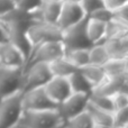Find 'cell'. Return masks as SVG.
I'll return each mask as SVG.
<instances>
[{
	"label": "cell",
	"mask_w": 128,
	"mask_h": 128,
	"mask_svg": "<svg viewBox=\"0 0 128 128\" xmlns=\"http://www.w3.org/2000/svg\"><path fill=\"white\" fill-rule=\"evenodd\" d=\"M63 117L58 108L43 110H24L19 125L25 128H63Z\"/></svg>",
	"instance_id": "6da1fadb"
},
{
	"label": "cell",
	"mask_w": 128,
	"mask_h": 128,
	"mask_svg": "<svg viewBox=\"0 0 128 128\" xmlns=\"http://www.w3.org/2000/svg\"><path fill=\"white\" fill-rule=\"evenodd\" d=\"M104 7L109 8L110 10H116V9L120 8L122 6L126 4L128 2V0H104Z\"/></svg>",
	"instance_id": "f1b7e54d"
},
{
	"label": "cell",
	"mask_w": 128,
	"mask_h": 128,
	"mask_svg": "<svg viewBox=\"0 0 128 128\" xmlns=\"http://www.w3.org/2000/svg\"><path fill=\"white\" fill-rule=\"evenodd\" d=\"M44 90L50 99L58 106L72 93L68 78L63 76H52L44 86Z\"/></svg>",
	"instance_id": "7c38bea8"
},
{
	"label": "cell",
	"mask_w": 128,
	"mask_h": 128,
	"mask_svg": "<svg viewBox=\"0 0 128 128\" xmlns=\"http://www.w3.org/2000/svg\"><path fill=\"white\" fill-rule=\"evenodd\" d=\"M65 55V46L62 40H48L37 45L33 48L25 68L37 62L50 63Z\"/></svg>",
	"instance_id": "5b68a950"
},
{
	"label": "cell",
	"mask_w": 128,
	"mask_h": 128,
	"mask_svg": "<svg viewBox=\"0 0 128 128\" xmlns=\"http://www.w3.org/2000/svg\"><path fill=\"white\" fill-rule=\"evenodd\" d=\"M88 17L94 18V19L101 20V22H108L114 18V11L110 10L109 8H107V7H101V8L89 14Z\"/></svg>",
	"instance_id": "484cf974"
},
{
	"label": "cell",
	"mask_w": 128,
	"mask_h": 128,
	"mask_svg": "<svg viewBox=\"0 0 128 128\" xmlns=\"http://www.w3.org/2000/svg\"><path fill=\"white\" fill-rule=\"evenodd\" d=\"M65 56L75 68H81L89 64V47H81V48L65 50Z\"/></svg>",
	"instance_id": "44dd1931"
},
{
	"label": "cell",
	"mask_w": 128,
	"mask_h": 128,
	"mask_svg": "<svg viewBox=\"0 0 128 128\" xmlns=\"http://www.w3.org/2000/svg\"><path fill=\"white\" fill-rule=\"evenodd\" d=\"M81 6L83 8L84 12L86 14V16L89 14H91L92 11L97 10V9L104 7V0H81Z\"/></svg>",
	"instance_id": "4316f807"
},
{
	"label": "cell",
	"mask_w": 128,
	"mask_h": 128,
	"mask_svg": "<svg viewBox=\"0 0 128 128\" xmlns=\"http://www.w3.org/2000/svg\"><path fill=\"white\" fill-rule=\"evenodd\" d=\"M92 128H114V126H110V125H104V124H94V122H93Z\"/></svg>",
	"instance_id": "4dcf8cb0"
},
{
	"label": "cell",
	"mask_w": 128,
	"mask_h": 128,
	"mask_svg": "<svg viewBox=\"0 0 128 128\" xmlns=\"http://www.w3.org/2000/svg\"><path fill=\"white\" fill-rule=\"evenodd\" d=\"M17 7L16 0H0V17L7 15Z\"/></svg>",
	"instance_id": "83f0119b"
},
{
	"label": "cell",
	"mask_w": 128,
	"mask_h": 128,
	"mask_svg": "<svg viewBox=\"0 0 128 128\" xmlns=\"http://www.w3.org/2000/svg\"><path fill=\"white\" fill-rule=\"evenodd\" d=\"M109 58H110V54L104 42L93 44L89 47V63L96 65H104Z\"/></svg>",
	"instance_id": "ffe728a7"
},
{
	"label": "cell",
	"mask_w": 128,
	"mask_h": 128,
	"mask_svg": "<svg viewBox=\"0 0 128 128\" xmlns=\"http://www.w3.org/2000/svg\"><path fill=\"white\" fill-rule=\"evenodd\" d=\"M26 36L30 43L32 47L42 44L48 40H62L63 30L56 24L36 20L27 28Z\"/></svg>",
	"instance_id": "7a4b0ae2"
},
{
	"label": "cell",
	"mask_w": 128,
	"mask_h": 128,
	"mask_svg": "<svg viewBox=\"0 0 128 128\" xmlns=\"http://www.w3.org/2000/svg\"><path fill=\"white\" fill-rule=\"evenodd\" d=\"M68 1H74V2H81V0H68Z\"/></svg>",
	"instance_id": "d6a6232c"
},
{
	"label": "cell",
	"mask_w": 128,
	"mask_h": 128,
	"mask_svg": "<svg viewBox=\"0 0 128 128\" xmlns=\"http://www.w3.org/2000/svg\"><path fill=\"white\" fill-rule=\"evenodd\" d=\"M48 68L51 70V73L53 76H63V78H68L71 73H73L74 71L78 70V68H75L65 56H62V58H56V60L50 62Z\"/></svg>",
	"instance_id": "e0dca14e"
},
{
	"label": "cell",
	"mask_w": 128,
	"mask_h": 128,
	"mask_svg": "<svg viewBox=\"0 0 128 128\" xmlns=\"http://www.w3.org/2000/svg\"><path fill=\"white\" fill-rule=\"evenodd\" d=\"M8 40V34H7V29L4 27V25L1 22L0 20V43H4V42H7Z\"/></svg>",
	"instance_id": "f546056e"
},
{
	"label": "cell",
	"mask_w": 128,
	"mask_h": 128,
	"mask_svg": "<svg viewBox=\"0 0 128 128\" xmlns=\"http://www.w3.org/2000/svg\"><path fill=\"white\" fill-rule=\"evenodd\" d=\"M88 17V16H86ZM86 17L80 22L68 27L63 30L62 42L65 46V50L81 48V47H90L91 43L86 37Z\"/></svg>",
	"instance_id": "ba28073f"
},
{
	"label": "cell",
	"mask_w": 128,
	"mask_h": 128,
	"mask_svg": "<svg viewBox=\"0 0 128 128\" xmlns=\"http://www.w3.org/2000/svg\"><path fill=\"white\" fill-rule=\"evenodd\" d=\"M107 76L111 78H122L127 73V61L125 58H110L104 65Z\"/></svg>",
	"instance_id": "5bb4252c"
},
{
	"label": "cell",
	"mask_w": 128,
	"mask_h": 128,
	"mask_svg": "<svg viewBox=\"0 0 128 128\" xmlns=\"http://www.w3.org/2000/svg\"><path fill=\"white\" fill-rule=\"evenodd\" d=\"M106 28L107 22L94 19V18L86 17V37L92 45L104 42V38H106Z\"/></svg>",
	"instance_id": "4fadbf2b"
},
{
	"label": "cell",
	"mask_w": 128,
	"mask_h": 128,
	"mask_svg": "<svg viewBox=\"0 0 128 128\" xmlns=\"http://www.w3.org/2000/svg\"><path fill=\"white\" fill-rule=\"evenodd\" d=\"M89 102L99 107V108L104 109V110L109 111V112H115L110 96H102V94H97V93L91 92L90 96H89Z\"/></svg>",
	"instance_id": "603a6c76"
},
{
	"label": "cell",
	"mask_w": 128,
	"mask_h": 128,
	"mask_svg": "<svg viewBox=\"0 0 128 128\" xmlns=\"http://www.w3.org/2000/svg\"><path fill=\"white\" fill-rule=\"evenodd\" d=\"M46 1H52V2H63L65 0H46Z\"/></svg>",
	"instance_id": "1f68e13d"
},
{
	"label": "cell",
	"mask_w": 128,
	"mask_h": 128,
	"mask_svg": "<svg viewBox=\"0 0 128 128\" xmlns=\"http://www.w3.org/2000/svg\"><path fill=\"white\" fill-rule=\"evenodd\" d=\"M22 92L16 93L0 101V128H14L19 124L22 118Z\"/></svg>",
	"instance_id": "3957f363"
},
{
	"label": "cell",
	"mask_w": 128,
	"mask_h": 128,
	"mask_svg": "<svg viewBox=\"0 0 128 128\" xmlns=\"http://www.w3.org/2000/svg\"><path fill=\"white\" fill-rule=\"evenodd\" d=\"M93 122L86 110L70 117L64 122L63 128H92Z\"/></svg>",
	"instance_id": "7402d4cb"
},
{
	"label": "cell",
	"mask_w": 128,
	"mask_h": 128,
	"mask_svg": "<svg viewBox=\"0 0 128 128\" xmlns=\"http://www.w3.org/2000/svg\"><path fill=\"white\" fill-rule=\"evenodd\" d=\"M86 110L89 112L91 119H92V122L94 124H104V125L114 126V112H109L107 110H104V109L90 104L89 101L88 104H86Z\"/></svg>",
	"instance_id": "d6986e66"
},
{
	"label": "cell",
	"mask_w": 128,
	"mask_h": 128,
	"mask_svg": "<svg viewBox=\"0 0 128 128\" xmlns=\"http://www.w3.org/2000/svg\"><path fill=\"white\" fill-rule=\"evenodd\" d=\"M86 17V14L84 12L80 2L65 0L62 4V8H61V12H60V16H58L56 25L62 30H64V29L80 22Z\"/></svg>",
	"instance_id": "9c48e42d"
},
{
	"label": "cell",
	"mask_w": 128,
	"mask_h": 128,
	"mask_svg": "<svg viewBox=\"0 0 128 128\" xmlns=\"http://www.w3.org/2000/svg\"><path fill=\"white\" fill-rule=\"evenodd\" d=\"M63 2H52L44 0L40 9V19L50 24H56Z\"/></svg>",
	"instance_id": "2e32d148"
},
{
	"label": "cell",
	"mask_w": 128,
	"mask_h": 128,
	"mask_svg": "<svg viewBox=\"0 0 128 128\" xmlns=\"http://www.w3.org/2000/svg\"><path fill=\"white\" fill-rule=\"evenodd\" d=\"M78 70L86 76V79L91 83L92 88H96L99 86L104 79H106V72L101 65H96V64H86L84 66H81Z\"/></svg>",
	"instance_id": "9a60e30c"
},
{
	"label": "cell",
	"mask_w": 128,
	"mask_h": 128,
	"mask_svg": "<svg viewBox=\"0 0 128 128\" xmlns=\"http://www.w3.org/2000/svg\"><path fill=\"white\" fill-rule=\"evenodd\" d=\"M17 7L25 11L36 14L40 11L44 0H16Z\"/></svg>",
	"instance_id": "d4e9b609"
},
{
	"label": "cell",
	"mask_w": 128,
	"mask_h": 128,
	"mask_svg": "<svg viewBox=\"0 0 128 128\" xmlns=\"http://www.w3.org/2000/svg\"><path fill=\"white\" fill-rule=\"evenodd\" d=\"M53 76L48 68V63L37 62L24 68V88L22 92L30 89L44 86Z\"/></svg>",
	"instance_id": "8992f818"
},
{
	"label": "cell",
	"mask_w": 128,
	"mask_h": 128,
	"mask_svg": "<svg viewBox=\"0 0 128 128\" xmlns=\"http://www.w3.org/2000/svg\"><path fill=\"white\" fill-rule=\"evenodd\" d=\"M24 68H10L0 66V101L16 93L22 92Z\"/></svg>",
	"instance_id": "277c9868"
},
{
	"label": "cell",
	"mask_w": 128,
	"mask_h": 128,
	"mask_svg": "<svg viewBox=\"0 0 128 128\" xmlns=\"http://www.w3.org/2000/svg\"><path fill=\"white\" fill-rule=\"evenodd\" d=\"M68 80L72 92H83V93L92 92L93 88L91 86V83L86 79V76L79 70L71 73L68 76Z\"/></svg>",
	"instance_id": "ac0fdd59"
},
{
	"label": "cell",
	"mask_w": 128,
	"mask_h": 128,
	"mask_svg": "<svg viewBox=\"0 0 128 128\" xmlns=\"http://www.w3.org/2000/svg\"><path fill=\"white\" fill-rule=\"evenodd\" d=\"M110 98H111V102H112L115 112L128 107V94L127 93L118 90V91H116V92H114L110 96Z\"/></svg>",
	"instance_id": "cb8c5ba5"
},
{
	"label": "cell",
	"mask_w": 128,
	"mask_h": 128,
	"mask_svg": "<svg viewBox=\"0 0 128 128\" xmlns=\"http://www.w3.org/2000/svg\"><path fill=\"white\" fill-rule=\"evenodd\" d=\"M22 102L24 110H43V109L58 108V104L52 101L46 94L44 86L24 91Z\"/></svg>",
	"instance_id": "52a82bcc"
},
{
	"label": "cell",
	"mask_w": 128,
	"mask_h": 128,
	"mask_svg": "<svg viewBox=\"0 0 128 128\" xmlns=\"http://www.w3.org/2000/svg\"><path fill=\"white\" fill-rule=\"evenodd\" d=\"M26 58L22 52L11 42L0 43V66L10 68H25Z\"/></svg>",
	"instance_id": "8fae6325"
},
{
	"label": "cell",
	"mask_w": 128,
	"mask_h": 128,
	"mask_svg": "<svg viewBox=\"0 0 128 128\" xmlns=\"http://www.w3.org/2000/svg\"><path fill=\"white\" fill-rule=\"evenodd\" d=\"M89 96L90 93L72 92L65 100H63L58 106V109L63 119L66 120L68 118L73 117L86 110L89 101Z\"/></svg>",
	"instance_id": "30bf717a"
}]
</instances>
